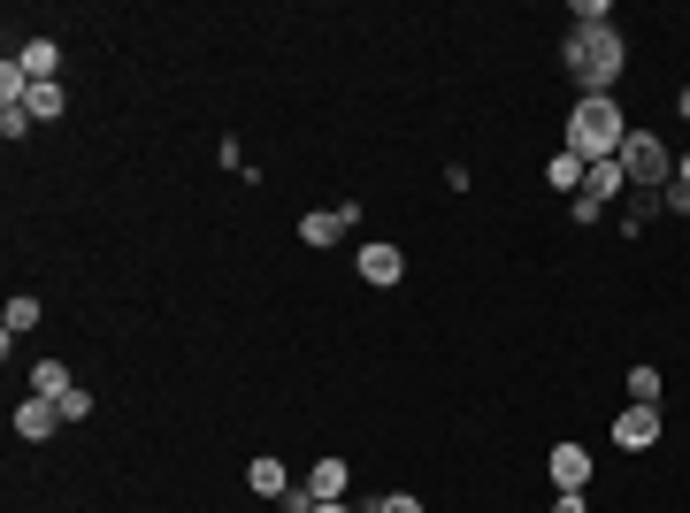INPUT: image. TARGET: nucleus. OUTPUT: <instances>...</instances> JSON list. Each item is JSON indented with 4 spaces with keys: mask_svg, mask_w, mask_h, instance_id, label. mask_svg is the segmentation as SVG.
<instances>
[{
    "mask_svg": "<svg viewBox=\"0 0 690 513\" xmlns=\"http://www.w3.org/2000/svg\"><path fill=\"white\" fill-rule=\"evenodd\" d=\"M560 69L583 85V100H599V92L629 69V46H622L614 23H599V31H568V39H560Z\"/></svg>",
    "mask_w": 690,
    "mask_h": 513,
    "instance_id": "obj_1",
    "label": "nucleus"
},
{
    "mask_svg": "<svg viewBox=\"0 0 690 513\" xmlns=\"http://www.w3.org/2000/svg\"><path fill=\"white\" fill-rule=\"evenodd\" d=\"M622 139H629V123H622V108H614V92H599V100H575L568 108V154L591 170V162H614L622 154Z\"/></svg>",
    "mask_w": 690,
    "mask_h": 513,
    "instance_id": "obj_2",
    "label": "nucleus"
},
{
    "mask_svg": "<svg viewBox=\"0 0 690 513\" xmlns=\"http://www.w3.org/2000/svg\"><path fill=\"white\" fill-rule=\"evenodd\" d=\"M614 162H622V176H629L637 192H668V184H676V154H668L653 131H629Z\"/></svg>",
    "mask_w": 690,
    "mask_h": 513,
    "instance_id": "obj_3",
    "label": "nucleus"
},
{
    "mask_svg": "<svg viewBox=\"0 0 690 513\" xmlns=\"http://www.w3.org/2000/svg\"><path fill=\"white\" fill-rule=\"evenodd\" d=\"M622 184H629V176H622V162H591V170H583V192L568 199V215H575V222H599V207H606V199H622Z\"/></svg>",
    "mask_w": 690,
    "mask_h": 513,
    "instance_id": "obj_4",
    "label": "nucleus"
},
{
    "mask_svg": "<svg viewBox=\"0 0 690 513\" xmlns=\"http://www.w3.org/2000/svg\"><path fill=\"white\" fill-rule=\"evenodd\" d=\"M614 445H622V452H645V445H660V406H637V399H629V406L614 414Z\"/></svg>",
    "mask_w": 690,
    "mask_h": 513,
    "instance_id": "obj_5",
    "label": "nucleus"
},
{
    "mask_svg": "<svg viewBox=\"0 0 690 513\" xmlns=\"http://www.w3.org/2000/svg\"><path fill=\"white\" fill-rule=\"evenodd\" d=\"M353 222H360V207H315V215H300V238L308 245H338Z\"/></svg>",
    "mask_w": 690,
    "mask_h": 513,
    "instance_id": "obj_6",
    "label": "nucleus"
},
{
    "mask_svg": "<svg viewBox=\"0 0 690 513\" xmlns=\"http://www.w3.org/2000/svg\"><path fill=\"white\" fill-rule=\"evenodd\" d=\"M360 276H368L376 292H391V284L407 276V253H399V245H360Z\"/></svg>",
    "mask_w": 690,
    "mask_h": 513,
    "instance_id": "obj_7",
    "label": "nucleus"
},
{
    "mask_svg": "<svg viewBox=\"0 0 690 513\" xmlns=\"http://www.w3.org/2000/svg\"><path fill=\"white\" fill-rule=\"evenodd\" d=\"M54 429H62V406L31 391V399L15 406V437H31V445H39V437H54Z\"/></svg>",
    "mask_w": 690,
    "mask_h": 513,
    "instance_id": "obj_8",
    "label": "nucleus"
},
{
    "mask_svg": "<svg viewBox=\"0 0 690 513\" xmlns=\"http://www.w3.org/2000/svg\"><path fill=\"white\" fill-rule=\"evenodd\" d=\"M545 468H552V483H560V491H583V483H591V452H583V445H552V452H545Z\"/></svg>",
    "mask_w": 690,
    "mask_h": 513,
    "instance_id": "obj_9",
    "label": "nucleus"
},
{
    "mask_svg": "<svg viewBox=\"0 0 690 513\" xmlns=\"http://www.w3.org/2000/svg\"><path fill=\"white\" fill-rule=\"evenodd\" d=\"M300 491H308V513L323 506V499H345V460H331V452H323V460H315V476H308Z\"/></svg>",
    "mask_w": 690,
    "mask_h": 513,
    "instance_id": "obj_10",
    "label": "nucleus"
},
{
    "mask_svg": "<svg viewBox=\"0 0 690 513\" xmlns=\"http://www.w3.org/2000/svg\"><path fill=\"white\" fill-rule=\"evenodd\" d=\"M246 491H254V499H292V476H284V460H269V452H261V460L246 468Z\"/></svg>",
    "mask_w": 690,
    "mask_h": 513,
    "instance_id": "obj_11",
    "label": "nucleus"
},
{
    "mask_svg": "<svg viewBox=\"0 0 690 513\" xmlns=\"http://www.w3.org/2000/svg\"><path fill=\"white\" fill-rule=\"evenodd\" d=\"M15 62H23V77H31V85H54V69H62V46H54V39H31Z\"/></svg>",
    "mask_w": 690,
    "mask_h": 513,
    "instance_id": "obj_12",
    "label": "nucleus"
},
{
    "mask_svg": "<svg viewBox=\"0 0 690 513\" xmlns=\"http://www.w3.org/2000/svg\"><path fill=\"white\" fill-rule=\"evenodd\" d=\"M23 330H39V299H8V315H0V352H15Z\"/></svg>",
    "mask_w": 690,
    "mask_h": 513,
    "instance_id": "obj_13",
    "label": "nucleus"
},
{
    "mask_svg": "<svg viewBox=\"0 0 690 513\" xmlns=\"http://www.w3.org/2000/svg\"><path fill=\"white\" fill-rule=\"evenodd\" d=\"M545 184H552V192H568V199H575V192H583V162H575V154H568V146H560V154H552V162H545Z\"/></svg>",
    "mask_w": 690,
    "mask_h": 513,
    "instance_id": "obj_14",
    "label": "nucleus"
},
{
    "mask_svg": "<svg viewBox=\"0 0 690 513\" xmlns=\"http://www.w3.org/2000/svg\"><path fill=\"white\" fill-rule=\"evenodd\" d=\"M31 391H39V399H62V391H77V375H69L62 360H39V368H31Z\"/></svg>",
    "mask_w": 690,
    "mask_h": 513,
    "instance_id": "obj_15",
    "label": "nucleus"
},
{
    "mask_svg": "<svg viewBox=\"0 0 690 513\" xmlns=\"http://www.w3.org/2000/svg\"><path fill=\"white\" fill-rule=\"evenodd\" d=\"M23 108H31V123H54V116H62V85H31Z\"/></svg>",
    "mask_w": 690,
    "mask_h": 513,
    "instance_id": "obj_16",
    "label": "nucleus"
},
{
    "mask_svg": "<svg viewBox=\"0 0 690 513\" xmlns=\"http://www.w3.org/2000/svg\"><path fill=\"white\" fill-rule=\"evenodd\" d=\"M23 92H31V77H23V62L8 54V62H0V108H8V100H23Z\"/></svg>",
    "mask_w": 690,
    "mask_h": 513,
    "instance_id": "obj_17",
    "label": "nucleus"
},
{
    "mask_svg": "<svg viewBox=\"0 0 690 513\" xmlns=\"http://www.w3.org/2000/svg\"><path fill=\"white\" fill-rule=\"evenodd\" d=\"M629 399L637 406H660V368H629Z\"/></svg>",
    "mask_w": 690,
    "mask_h": 513,
    "instance_id": "obj_18",
    "label": "nucleus"
},
{
    "mask_svg": "<svg viewBox=\"0 0 690 513\" xmlns=\"http://www.w3.org/2000/svg\"><path fill=\"white\" fill-rule=\"evenodd\" d=\"M23 131H31V108H23V100H8V108H0V139H8V146H15V139H23Z\"/></svg>",
    "mask_w": 690,
    "mask_h": 513,
    "instance_id": "obj_19",
    "label": "nucleus"
},
{
    "mask_svg": "<svg viewBox=\"0 0 690 513\" xmlns=\"http://www.w3.org/2000/svg\"><path fill=\"white\" fill-rule=\"evenodd\" d=\"M653 215H660V192H637V199H629V230H645Z\"/></svg>",
    "mask_w": 690,
    "mask_h": 513,
    "instance_id": "obj_20",
    "label": "nucleus"
},
{
    "mask_svg": "<svg viewBox=\"0 0 690 513\" xmlns=\"http://www.w3.org/2000/svg\"><path fill=\"white\" fill-rule=\"evenodd\" d=\"M54 406H62V422H85V414H93V391H62Z\"/></svg>",
    "mask_w": 690,
    "mask_h": 513,
    "instance_id": "obj_21",
    "label": "nucleus"
},
{
    "mask_svg": "<svg viewBox=\"0 0 690 513\" xmlns=\"http://www.w3.org/2000/svg\"><path fill=\"white\" fill-rule=\"evenodd\" d=\"M368 513H422V499H414V491H391V499H376Z\"/></svg>",
    "mask_w": 690,
    "mask_h": 513,
    "instance_id": "obj_22",
    "label": "nucleus"
},
{
    "mask_svg": "<svg viewBox=\"0 0 690 513\" xmlns=\"http://www.w3.org/2000/svg\"><path fill=\"white\" fill-rule=\"evenodd\" d=\"M552 513H591V506H583V491H560V499H552Z\"/></svg>",
    "mask_w": 690,
    "mask_h": 513,
    "instance_id": "obj_23",
    "label": "nucleus"
},
{
    "mask_svg": "<svg viewBox=\"0 0 690 513\" xmlns=\"http://www.w3.org/2000/svg\"><path fill=\"white\" fill-rule=\"evenodd\" d=\"M676 184H683V192H690V154H683V162H676Z\"/></svg>",
    "mask_w": 690,
    "mask_h": 513,
    "instance_id": "obj_24",
    "label": "nucleus"
},
{
    "mask_svg": "<svg viewBox=\"0 0 690 513\" xmlns=\"http://www.w3.org/2000/svg\"><path fill=\"white\" fill-rule=\"evenodd\" d=\"M315 513H353V506H345V499H323V506H315Z\"/></svg>",
    "mask_w": 690,
    "mask_h": 513,
    "instance_id": "obj_25",
    "label": "nucleus"
},
{
    "mask_svg": "<svg viewBox=\"0 0 690 513\" xmlns=\"http://www.w3.org/2000/svg\"><path fill=\"white\" fill-rule=\"evenodd\" d=\"M676 108H683V123H690V85H683V100H676Z\"/></svg>",
    "mask_w": 690,
    "mask_h": 513,
    "instance_id": "obj_26",
    "label": "nucleus"
}]
</instances>
